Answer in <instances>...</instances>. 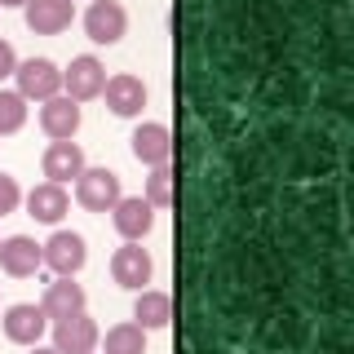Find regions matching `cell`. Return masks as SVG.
<instances>
[{"instance_id":"obj_1","label":"cell","mask_w":354,"mask_h":354,"mask_svg":"<svg viewBox=\"0 0 354 354\" xmlns=\"http://www.w3.org/2000/svg\"><path fill=\"white\" fill-rule=\"evenodd\" d=\"M102 84H106V66L93 58V53H80L71 58V66L62 71V88L71 102H88V97H102Z\"/></svg>"},{"instance_id":"obj_2","label":"cell","mask_w":354,"mask_h":354,"mask_svg":"<svg viewBox=\"0 0 354 354\" xmlns=\"http://www.w3.org/2000/svg\"><path fill=\"white\" fill-rule=\"evenodd\" d=\"M40 257H44V266H49L53 274L71 279V274L84 266L88 248H84V239L75 235V230H53V235H49V243H40Z\"/></svg>"},{"instance_id":"obj_3","label":"cell","mask_w":354,"mask_h":354,"mask_svg":"<svg viewBox=\"0 0 354 354\" xmlns=\"http://www.w3.org/2000/svg\"><path fill=\"white\" fill-rule=\"evenodd\" d=\"M18 93L22 97H36V102H49V97L62 93V71L49 58H27L18 62Z\"/></svg>"},{"instance_id":"obj_4","label":"cell","mask_w":354,"mask_h":354,"mask_svg":"<svg viewBox=\"0 0 354 354\" xmlns=\"http://www.w3.org/2000/svg\"><path fill=\"white\" fill-rule=\"evenodd\" d=\"M75 199L88 208V213H111L120 199V177L111 169H84L75 177Z\"/></svg>"},{"instance_id":"obj_5","label":"cell","mask_w":354,"mask_h":354,"mask_svg":"<svg viewBox=\"0 0 354 354\" xmlns=\"http://www.w3.org/2000/svg\"><path fill=\"white\" fill-rule=\"evenodd\" d=\"M97 346V324L84 315H66V319H53V350L58 354H93Z\"/></svg>"},{"instance_id":"obj_6","label":"cell","mask_w":354,"mask_h":354,"mask_svg":"<svg viewBox=\"0 0 354 354\" xmlns=\"http://www.w3.org/2000/svg\"><path fill=\"white\" fill-rule=\"evenodd\" d=\"M124 27H129V14H124L120 0H93V5H88L84 31H88L93 44H115L120 36H124Z\"/></svg>"},{"instance_id":"obj_7","label":"cell","mask_w":354,"mask_h":354,"mask_svg":"<svg viewBox=\"0 0 354 354\" xmlns=\"http://www.w3.org/2000/svg\"><path fill=\"white\" fill-rule=\"evenodd\" d=\"M22 18L36 36H58V31L71 27L75 18V0H27L22 5Z\"/></svg>"},{"instance_id":"obj_8","label":"cell","mask_w":354,"mask_h":354,"mask_svg":"<svg viewBox=\"0 0 354 354\" xmlns=\"http://www.w3.org/2000/svg\"><path fill=\"white\" fill-rule=\"evenodd\" d=\"M44 328H49V315H44L40 306H31V301L5 310V337L14 341V346H40Z\"/></svg>"},{"instance_id":"obj_9","label":"cell","mask_w":354,"mask_h":354,"mask_svg":"<svg viewBox=\"0 0 354 354\" xmlns=\"http://www.w3.org/2000/svg\"><path fill=\"white\" fill-rule=\"evenodd\" d=\"M40 266H44V257H40V243L36 239H27V235L0 239V270H5V274L27 279V274H36Z\"/></svg>"},{"instance_id":"obj_10","label":"cell","mask_w":354,"mask_h":354,"mask_svg":"<svg viewBox=\"0 0 354 354\" xmlns=\"http://www.w3.org/2000/svg\"><path fill=\"white\" fill-rule=\"evenodd\" d=\"M111 279L120 288H138L142 292V283H151V252L129 239L124 248H115V257H111Z\"/></svg>"},{"instance_id":"obj_11","label":"cell","mask_w":354,"mask_h":354,"mask_svg":"<svg viewBox=\"0 0 354 354\" xmlns=\"http://www.w3.org/2000/svg\"><path fill=\"white\" fill-rule=\"evenodd\" d=\"M84 169H88V164H84V151H80V142H71V138H62V142H49V151H44V177H49V182L66 186L71 177H80Z\"/></svg>"},{"instance_id":"obj_12","label":"cell","mask_w":354,"mask_h":354,"mask_svg":"<svg viewBox=\"0 0 354 354\" xmlns=\"http://www.w3.org/2000/svg\"><path fill=\"white\" fill-rule=\"evenodd\" d=\"M111 221H115V230H120L124 239L138 243V239L155 226V208H151L142 195H133V199H129V195H120V199H115V208H111Z\"/></svg>"},{"instance_id":"obj_13","label":"cell","mask_w":354,"mask_h":354,"mask_svg":"<svg viewBox=\"0 0 354 354\" xmlns=\"http://www.w3.org/2000/svg\"><path fill=\"white\" fill-rule=\"evenodd\" d=\"M40 129L49 133L53 142L75 138V129H80V102H71L66 93L49 97V102H40Z\"/></svg>"},{"instance_id":"obj_14","label":"cell","mask_w":354,"mask_h":354,"mask_svg":"<svg viewBox=\"0 0 354 354\" xmlns=\"http://www.w3.org/2000/svg\"><path fill=\"white\" fill-rule=\"evenodd\" d=\"M129 147H133V155H138L142 164H151V169H160V164L173 160V138H169L164 124H138L133 138H129Z\"/></svg>"},{"instance_id":"obj_15","label":"cell","mask_w":354,"mask_h":354,"mask_svg":"<svg viewBox=\"0 0 354 354\" xmlns=\"http://www.w3.org/2000/svg\"><path fill=\"white\" fill-rule=\"evenodd\" d=\"M102 97L106 106L115 111V115H138L142 106H147V84L138 80V75H111V80L102 84Z\"/></svg>"},{"instance_id":"obj_16","label":"cell","mask_w":354,"mask_h":354,"mask_svg":"<svg viewBox=\"0 0 354 354\" xmlns=\"http://www.w3.org/2000/svg\"><path fill=\"white\" fill-rule=\"evenodd\" d=\"M66 208H71V199H66V186H58V182H40V186H31V195H27V213L36 217V221H49V226H58V221L66 217Z\"/></svg>"},{"instance_id":"obj_17","label":"cell","mask_w":354,"mask_h":354,"mask_svg":"<svg viewBox=\"0 0 354 354\" xmlns=\"http://www.w3.org/2000/svg\"><path fill=\"white\" fill-rule=\"evenodd\" d=\"M40 310L49 319H66V315H80L84 310V288L80 283H71V279H53L49 288H44V297H40Z\"/></svg>"},{"instance_id":"obj_18","label":"cell","mask_w":354,"mask_h":354,"mask_svg":"<svg viewBox=\"0 0 354 354\" xmlns=\"http://www.w3.org/2000/svg\"><path fill=\"white\" fill-rule=\"evenodd\" d=\"M133 319H138V328H169L173 319V297L169 292H151V288H142L138 301H133Z\"/></svg>"},{"instance_id":"obj_19","label":"cell","mask_w":354,"mask_h":354,"mask_svg":"<svg viewBox=\"0 0 354 354\" xmlns=\"http://www.w3.org/2000/svg\"><path fill=\"white\" fill-rule=\"evenodd\" d=\"M106 354H147V332L138 324H115L106 332Z\"/></svg>"},{"instance_id":"obj_20","label":"cell","mask_w":354,"mask_h":354,"mask_svg":"<svg viewBox=\"0 0 354 354\" xmlns=\"http://www.w3.org/2000/svg\"><path fill=\"white\" fill-rule=\"evenodd\" d=\"M147 199L151 208H169L173 204V169L169 164H160V169H151V177H147Z\"/></svg>"},{"instance_id":"obj_21","label":"cell","mask_w":354,"mask_h":354,"mask_svg":"<svg viewBox=\"0 0 354 354\" xmlns=\"http://www.w3.org/2000/svg\"><path fill=\"white\" fill-rule=\"evenodd\" d=\"M27 124V97L0 88V133H18Z\"/></svg>"},{"instance_id":"obj_22","label":"cell","mask_w":354,"mask_h":354,"mask_svg":"<svg viewBox=\"0 0 354 354\" xmlns=\"http://www.w3.org/2000/svg\"><path fill=\"white\" fill-rule=\"evenodd\" d=\"M22 204V191H18V182L9 173H0V217L5 213H14V208Z\"/></svg>"},{"instance_id":"obj_23","label":"cell","mask_w":354,"mask_h":354,"mask_svg":"<svg viewBox=\"0 0 354 354\" xmlns=\"http://www.w3.org/2000/svg\"><path fill=\"white\" fill-rule=\"evenodd\" d=\"M14 71H18V53H14L9 40H0V80H9Z\"/></svg>"},{"instance_id":"obj_24","label":"cell","mask_w":354,"mask_h":354,"mask_svg":"<svg viewBox=\"0 0 354 354\" xmlns=\"http://www.w3.org/2000/svg\"><path fill=\"white\" fill-rule=\"evenodd\" d=\"M31 354H58V350H44V346H31Z\"/></svg>"},{"instance_id":"obj_25","label":"cell","mask_w":354,"mask_h":354,"mask_svg":"<svg viewBox=\"0 0 354 354\" xmlns=\"http://www.w3.org/2000/svg\"><path fill=\"white\" fill-rule=\"evenodd\" d=\"M0 5H27V0H0Z\"/></svg>"}]
</instances>
